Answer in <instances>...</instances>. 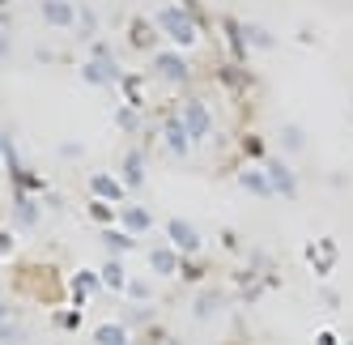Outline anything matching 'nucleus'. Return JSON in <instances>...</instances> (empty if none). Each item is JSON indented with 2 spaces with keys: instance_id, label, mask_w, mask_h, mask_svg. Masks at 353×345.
Instances as JSON below:
<instances>
[{
  "instance_id": "4be33fe9",
  "label": "nucleus",
  "mask_w": 353,
  "mask_h": 345,
  "mask_svg": "<svg viewBox=\"0 0 353 345\" xmlns=\"http://www.w3.org/2000/svg\"><path fill=\"white\" fill-rule=\"evenodd\" d=\"M123 290H128V294H132V299H141V303L149 299V286H145V282H132V286H123Z\"/></svg>"
},
{
  "instance_id": "39448f33",
  "label": "nucleus",
  "mask_w": 353,
  "mask_h": 345,
  "mask_svg": "<svg viewBox=\"0 0 353 345\" xmlns=\"http://www.w3.org/2000/svg\"><path fill=\"white\" fill-rule=\"evenodd\" d=\"M179 119H183V128H188V137H192V141H200V137L213 128V115H209V107H205V103H188Z\"/></svg>"
},
{
  "instance_id": "a878e982",
  "label": "nucleus",
  "mask_w": 353,
  "mask_h": 345,
  "mask_svg": "<svg viewBox=\"0 0 353 345\" xmlns=\"http://www.w3.org/2000/svg\"><path fill=\"white\" fill-rule=\"evenodd\" d=\"M0 154H5V141H0Z\"/></svg>"
},
{
  "instance_id": "aec40b11",
  "label": "nucleus",
  "mask_w": 353,
  "mask_h": 345,
  "mask_svg": "<svg viewBox=\"0 0 353 345\" xmlns=\"http://www.w3.org/2000/svg\"><path fill=\"white\" fill-rule=\"evenodd\" d=\"M72 286H77V294H90V290H98L103 282H98V273H90V268H81V273L72 277Z\"/></svg>"
},
{
  "instance_id": "6e6552de",
  "label": "nucleus",
  "mask_w": 353,
  "mask_h": 345,
  "mask_svg": "<svg viewBox=\"0 0 353 345\" xmlns=\"http://www.w3.org/2000/svg\"><path fill=\"white\" fill-rule=\"evenodd\" d=\"M149 268H154L158 277H174L179 273V252L174 248H154L149 252Z\"/></svg>"
},
{
  "instance_id": "2eb2a0df",
  "label": "nucleus",
  "mask_w": 353,
  "mask_h": 345,
  "mask_svg": "<svg viewBox=\"0 0 353 345\" xmlns=\"http://www.w3.org/2000/svg\"><path fill=\"white\" fill-rule=\"evenodd\" d=\"M98 282H103L107 290H123L128 282H123V268H119V260H107L103 264V273H98Z\"/></svg>"
},
{
  "instance_id": "5701e85b",
  "label": "nucleus",
  "mask_w": 353,
  "mask_h": 345,
  "mask_svg": "<svg viewBox=\"0 0 353 345\" xmlns=\"http://www.w3.org/2000/svg\"><path fill=\"white\" fill-rule=\"evenodd\" d=\"M9 252H13V239H9V235H0V256H9Z\"/></svg>"
},
{
  "instance_id": "0eeeda50",
  "label": "nucleus",
  "mask_w": 353,
  "mask_h": 345,
  "mask_svg": "<svg viewBox=\"0 0 353 345\" xmlns=\"http://www.w3.org/2000/svg\"><path fill=\"white\" fill-rule=\"evenodd\" d=\"M264 179H268V188L276 192V196H294L298 192V184H294V170L285 166V162H268V170H264Z\"/></svg>"
},
{
  "instance_id": "20e7f679",
  "label": "nucleus",
  "mask_w": 353,
  "mask_h": 345,
  "mask_svg": "<svg viewBox=\"0 0 353 345\" xmlns=\"http://www.w3.org/2000/svg\"><path fill=\"white\" fill-rule=\"evenodd\" d=\"M154 68H158V77H166V81H188L192 77V68H188V60L179 52H158Z\"/></svg>"
},
{
  "instance_id": "b1692460",
  "label": "nucleus",
  "mask_w": 353,
  "mask_h": 345,
  "mask_svg": "<svg viewBox=\"0 0 353 345\" xmlns=\"http://www.w3.org/2000/svg\"><path fill=\"white\" fill-rule=\"evenodd\" d=\"M0 56H9V39L5 34H0Z\"/></svg>"
},
{
  "instance_id": "393cba45",
  "label": "nucleus",
  "mask_w": 353,
  "mask_h": 345,
  "mask_svg": "<svg viewBox=\"0 0 353 345\" xmlns=\"http://www.w3.org/2000/svg\"><path fill=\"white\" fill-rule=\"evenodd\" d=\"M5 319H9V307H5V303H0V324H5Z\"/></svg>"
},
{
  "instance_id": "f3484780",
  "label": "nucleus",
  "mask_w": 353,
  "mask_h": 345,
  "mask_svg": "<svg viewBox=\"0 0 353 345\" xmlns=\"http://www.w3.org/2000/svg\"><path fill=\"white\" fill-rule=\"evenodd\" d=\"M17 221H21V226H34V221H39V201L17 196Z\"/></svg>"
},
{
  "instance_id": "7ed1b4c3",
  "label": "nucleus",
  "mask_w": 353,
  "mask_h": 345,
  "mask_svg": "<svg viewBox=\"0 0 353 345\" xmlns=\"http://www.w3.org/2000/svg\"><path fill=\"white\" fill-rule=\"evenodd\" d=\"M166 239L174 252H200V230L192 226L188 217H170L166 221Z\"/></svg>"
},
{
  "instance_id": "423d86ee",
  "label": "nucleus",
  "mask_w": 353,
  "mask_h": 345,
  "mask_svg": "<svg viewBox=\"0 0 353 345\" xmlns=\"http://www.w3.org/2000/svg\"><path fill=\"white\" fill-rule=\"evenodd\" d=\"M43 21H47V26L68 30L72 21H77V5H72V0H43Z\"/></svg>"
},
{
  "instance_id": "dca6fc26",
  "label": "nucleus",
  "mask_w": 353,
  "mask_h": 345,
  "mask_svg": "<svg viewBox=\"0 0 353 345\" xmlns=\"http://www.w3.org/2000/svg\"><path fill=\"white\" fill-rule=\"evenodd\" d=\"M103 243H107L115 256H123V252L132 248V235H128V230H103Z\"/></svg>"
},
{
  "instance_id": "4468645a",
  "label": "nucleus",
  "mask_w": 353,
  "mask_h": 345,
  "mask_svg": "<svg viewBox=\"0 0 353 345\" xmlns=\"http://www.w3.org/2000/svg\"><path fill=\"white\" fill-rule=\"evenodd\" d=\"M239 184H243L251 196H272V188H268V179L260 175V170H243V175H239Z\"/></svg>"
},
{
  "instance_id": "ddd939ff",
  "label": "nucleus",
  "mask_w": 353,
  "mask_h": 345,
  "mask_svg": "<svg viewBox=\"0 0 353 345\" xmlns=\"http://www.w3.org/2000/svg\"><path fill=\"white\" fill-rule=\"evenodd\" d=\"M94 341L98 345H128V328H123V324H98Z\"/></svg>"
},
{
  "instance_id": "9d476101",
  "label": "nucleus",
  "mask_w": 353,
  "mask_h": 345,
  "mask_svg": "<svg viewBox=\"0 0 353 345\" xmlns=\"http://www.w3.org/2000/svg\"><path fill=\"white\" fill-rule=\"evenodd\" d=\"M90 192H94V201H107V205H115L119 196H123L119 179H111V175H94L90 179Z\"/></svg>"
},
{
  "instance_id": "f257e3e1",
  "label": "nucleus",
  "mask_w": 353,
  "mask_h": 345,
  "mask_svg": "<svg viewBox=\"0 0 353 345\" xmlns=\"http://www.w3.org/2000/svg\"><path fill=\"white\" fill-rule=\"evenodd\" d=\"M158 30L174 43V47H192L196 43V21L188 17V9H179V5H166V9H158Z\"/></svg>"
},
{
  "instance_id": "f8f14e48",
  "label": "nucleus",
  "mask_w": 353,
  "mask_h": 345,
  "mask_svg": "<svg viewBox=\"0 0 353 345\" xmlns=\"http://www.w3.org/2000/svg\"><path fill=\"white\" fill-rule=\"evenodd\" d=\"M123 184H128V188H141V184H145V158H141V154H128V158H123Z\"/></svg>"
},
{
  "instance_id": "f03ea898",
  "label": "nucleus",
  "mask_w": 353,
  "mask_h": 345,
  "mask_svg": "<svg viewBox=\"0 0 353 345\" xmlns=\"http://www.w3.org/2000/svg\"><path fill=\"white\" fill-rule=\"evenodd\" d=\"M81 77L90 86H111L119 77V68H115V56H111V47L107 43H94V52H90V64L81 68Z\"/></svg>"
},
{
  "instance_id": "412c9836",
  "label": "nucleus",
  "mask_w": 353,
  "mask_h": 345,
  "mask_svg": "<svg viewBox=\"0 0 353 345\" xmlns=\"http://www.w3.org/2000/svg\"><path fill=\"white\" fill-rule=\"evenodd\" d=\"M90 213H94V221H103V226H107V221H111V217H115V213H111V205H107V201H94V209H90Z\"/></svg>"
},
{
  "instance_id": "a211bd4d",
  "label": "nucleus",
  "mask_w": 353,
  "mask_h": 345,
  "mask_svg": "<svg viewBox=\"0 0 353 345\" xmlns=\"http://www.w3.org/2000/svg\"><path fill=\"white\" fill-rule=\"evenodd\" d=\"M217 307H221V294H213V290H209V294H200V299H196V315H200V319H209Z\"/></svg>"
},
{
  "instance_id": "6ab92c4d",
  "label": "nucleus",
  "mask_w": 353,
  "mask_h": 345,
  "mask_svg": "<svg viewBox=\"0 0 353 345\" xmlns=\"http://www.w3.org/2000/svg\"><path fill=\"white\" fill-rule=\"evenodd\" d=\"M302 141H307V137H302V128H298V124H285V128H281V145H285L290 154H298V150H302Z\"/></svg>"
},
{
  "instance_id": "1a4fd4ad",
  "label": "nucleus",
  "mask_w": 353,
  "mask_h": 345,
  "mask_svg": "<svg viewBox=\"0 0 353 345\" xmlns=\"http://www.w3.org/2000/svg\"><path fill=\"white\" fill-rule=\"evenodd\" d=\"M119 221H123V230L128 235H145L149 226H154V217H149V209H141V205H128L119 213Z\"/></svg>"
},
{
  "instance_id": "9b49d317",
  "label": "nucleus",
  "mask_w": 353,
  "mask_h": 345,
  "mask_svg": "<svg viewBox=\"0 0 353 345\" xmlns=\"http://www.w3.org/2000/svg\"><path fill=\"white\" fill-rule=\"evenodd\" d=\"M166 145H170V154H179V158L192 150V137L183 128V119H166Z\"/></svg>"
}]
</instances>
